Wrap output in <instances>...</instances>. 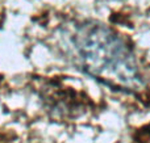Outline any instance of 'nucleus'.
<instances>
[{
  "label": "nucleus",
  "instance_id": "1",
  "mask_svg": "<svg viewBox=\"0 0 150 143\" xmlns=\"http://www.w3.org/2000/svg\"><path fill=\"white\" fill-rule=\"evenodd\" d=\"M75 63L88 76L112 89L137 93L145 86L137 58L128 42L111 28L88 21L70 36Z\"/></svg>",
  "mask_w": 150,
  "mask_h": 143
}]
</instances>
